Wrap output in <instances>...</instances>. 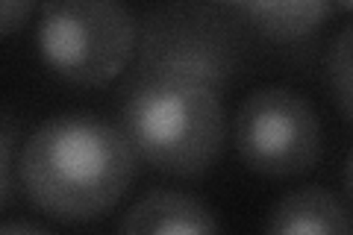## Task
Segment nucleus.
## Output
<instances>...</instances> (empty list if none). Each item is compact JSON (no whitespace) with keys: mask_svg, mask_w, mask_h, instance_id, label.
Segmentation results:
<instances>
[{"mask_svg":"<svg viewBox=\"0 0 353 235\" xmlns=\"http://www.w3.org/2000/svg\"><path fill=\"white\" fill-rule=\"evenodd\" d=\"M215 56L194 44L159 50L150 74L124 106V132L136 156L171 176H201L224 147V103Z\"/></svg>","mask_w":353,"mask_h":235,"instance_id":"1","label":"nucleus"},{"mask_svg":"<svg viewBox=\"0 0 353 235\" xmlns=\"http://www.w3.org/2000/svg\"><path fill=\"white\" fill-rule=\"evenodd\" d=\"M136 159L124 130L88 112H65L32 130L18 174L48 218L88 223L124 200L136 180Z\"/></svg>","mask_w":353,"mask_h":235,"instance_id":"2","label":"nucleus"},{"mask_svg":"<svg viewBox=\"0 0 353 235\" xmlns=\"http://www.w3.org/2000/svg\"><path fill=\"white\" fill-rule=\"evenodd\" d=\"M136 21L124 0H48L39 21V56L74 85H106L136 50Z\"/></svg>","mask_w":353,"mask_h":235,"instance_id":"3","label":"nucleus"},{"mask_svg":"<svg viewBox=\"0 0 353 235\" xmlns=\"http://www.w3.org/2000/svg\"><path fill=\"white\" fill-rule=\"evenodd\" d=\"M236 150L253 174L297 176L321 159V124L309 100L292 88H259L236 112Z\"/></svg>","mask_w":353,"mask_h":235,"instance_id":"4","label":"nucleus"},{"mask_svg":"<svg viewBox=\"0 0 353 235\" xmlns=\"http://www.w3.org/2000/svg\"><path fill=\"white\" fill-rule=\"evenodd\" d=\"M121 232H145V235H162V232H218L221 221L212 206L203 200L180 192H150L132 206L118 223Z\"/></svg>","mask_w":353,"mask_h":235,"instance_id":"5","label":"nucleus"},{"mask_svg":"<svg viewBox=\"0 0 353 235\" xmlns=\"http://www.w3.org/2000/svg\"><path fill=\"white\" fill-rule=\"evenodd\" d=\"M268 232H289V235H347L350 232V215L347 206L333 194L324 192L321 185H306L297 192L280 197L271 206Z\"/></svg>","mask_w":353,"mask_h":235,"instance_id":"6","label":"nucleus"},{"mask_svg":"<svg viewBox=\"0 0 353 235\" xmlns=\"http://www.w3.org/2000/svg\"><path fill=\"white\" fill-rule=\"evenodd\" d=\"M256 27L280 41L309 36L330 12V0H245Z\"/></svg>","mask_w":353,"mask_h":235,"instance_id":"7","label":"nucleus"},{"mask_svg":"<svg viewBox=\"0 0 353 235\" xmlns=\"http://www.w3.org/2000/svg\"><path fill=\"white\" fill-rule=\"evenodd\" d=\"M327 68H330V85L336 92L341 118L350 121V27L339 32L333 50H330Z\"/></svg>","mask_w":353,"mask_h":235,"instance_id":"8","label":"nucleus"},{"mask_svg":"<svg viewBox=\"0 0 353 235\" xmlns=\"http://www.w3.org/2000/svg\"><path fill=\"white\" fill-rule=\"evenodd\" d=\"M32 9H36V0H0V36L24 27Z\"/></svg>","mask_w":353,"mask_h":235,"instance_id":"9","label":"nucleus"},{"mask_svg":"<svg viewBox=\"0 0 353 235\" xmlns=\"http://www.w3.org/2000/svg\"><path fill=\"white\" fill-rule=\"evenodd\" d=\"M12 147H15V127L0 118V209L9 197V165H12Z\"/></svg>","mask_w":353,"mask_h":235,"instance_id":"10","label":"nucleus"},{"mask_svg":"<svg viewBox=\"0 0 353 235\" xmlns=\"http://www.w3.org/2000/svg\"><path fill=\"white\" fill-rule=\"evenodd\" d=\"M48 227L41 223H32V221H6L0 223V232H44Z\"/></svg>","mask_w":353,"mask_h":235,"instance_id":"11","label":"nucleus"},{"mask_svg":"<svg viewBox=\"0 0 353 235\" xmlns=\"http://www.w3.org/2000/svg\"><path fill=\"white\" fill-rule=\"evenodd\" d=\"M333 3H336L339 9H350V0H333Z\"/></svg>","mask_w":353,"mask_h":235,"instance_id":"12","label":"nucleus"}]
</instances>
